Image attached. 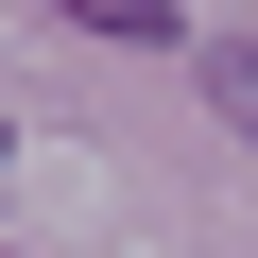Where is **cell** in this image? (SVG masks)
Listing matches in <instances>:
<instances>
[{
  "label": "cell",
  "instance_id": "obj_1",
  "mask_svg": "<svg viewBox=\"0 0 258 258\" xmlns=\"http://www.w3.org/2000/svg\"><path fill=\"white\" fill-rule=\"evenodd\" d=\"M207 103L241 120V138H258V52H207Z\"/></svg>",
  "mask_w": 258,
  "mask_h": 258
}]
</instances>
